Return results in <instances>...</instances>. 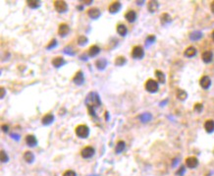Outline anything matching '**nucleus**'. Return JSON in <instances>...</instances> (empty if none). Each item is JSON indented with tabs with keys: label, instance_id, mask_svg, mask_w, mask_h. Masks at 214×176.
Returning a JSON list of instances; mask_svg holds the SVG:
<instances>
[{
	"label": "nucleus",
	"instance_id": "1",
	"mask_svg": "<svg viewBox=\"0 0 214 176\" xmlns=\"http://www.w3.org/2000/svg\"><path fill=\"white\" fill-rule=\"evenodd\" d=\"M84 103H86L89 114L91 117L96 118V112L95 110L97 109L99 106H101V99H100L99 95L96 92H91L89 95H87L86 99H84Z\"/></svg>",
	"mask_w": 214,
	"mask_h": 176
},
{
	"label": "nucleus",
	"instance_id": "2",
	"mask_svg": "<svg viewBox=\"0 0 214 176\" xmlns=\"http://www.w3.org/2000/svg\"><path fill=\"white\" fill-rule=\"evenodd\" d=\"M75 133L80 139H87L89 136V128L87 125L82 124V125L77 126L75 129Z\"/></svg>",
	"mask_w": 214,
	"mask_h": 176
},
{
	"label": "nucleus",
	"instance_id": "3",
	"mask_svg": "<svg viewBox=\"0 0 214 176\" xmlns=\"http://www.w3.org/2000/svg\"><path fill=\"white\" fill-rule=\"evenodd\" d=\"M144 88H145V90H148V93H150V94H155V93L158 92V90H159L158 82L153 79H148V81L145 82V84H144Z\"/></svg>",
	"mask_w": 214,
	"mask_h": 176
},
{
	"label": "nucleus",
	"instance_id": "4",
	"mask_svg": "<svg viewBox=\"0 0 214 176\" xmlns=\"http://www.w3.org/2000/svg\"><path fill=\"white\" fill-rule=\"evenodd\" d=\"M54 8L57 11L59 14H64L68 11V5L64 0H55L53 2Z\"/></svg>",
	"mask_w": 214,
	"mask_h": 176
},
{
	"label": "nucleus",
	"instance_id": "5",
	"mask_svg": "<svg viewBox=\"0 0 214 176\" xmlns=\"http://www.w3.org/2000/svg\"><path fill=\"white\" fill-rule=\"evenodd\" d=\"M94 154H95V150H94V147L91 146L84 147L81 151V156L82 159H91Z\"/></svg>",
	"mask_w": 214,
	"mask_h": 176
},
{
	"label": "nucleus",
	"instance_id": "6",
	"mask_svg": "<svg viewBox=\"0 0 214 176\" xmlns=\"http://www.w3.org/2000/svg\"><path fill=\"white\" fill-rule=\"evenodd\" d=\"M131 56H132L134 59H138V60L143 59L144 56V49L143 46H140V45L135 46V47L132 49Z\"/></svg>",
	"mask_w": 214,
	"mask_h": 176
},
{
	"label": "nucleus",
	"instance_id": "7",
	"mask_svg": "<svg viewBox=\"0 0 214 176\" xmlns=\"http://www.w3.org/2000/svg\"><path fill=\"white\" fill-rule=\"evenodd\" d=\"M73 83L77 86H82L84 83V75L82 71H78L73 77Z\"/></svg>",
	"mask_w": 214,
	"mask_h": 176
},
{
	"label": "nucleus",
	"instance_id": "8",
	"mask_svg": "<svg viewBox=\"0 0 214 176\" xmlns=\"http://www.w3.org/2000/svg\"><path fill=\"white\" fill-rule=\"evenodd\" d=\"M87 16L92 20H97V19H99L100 16H101V12H100V10L98 8H94V7L93 8H89V10H87Z\"/></svg>",
	"mask_w": 214,
	"mask_h": 176
},
{
	"label": "nucleus",
	"instance_id": "9",
	"mask_svg": "<svg viewBox=\"0 0 214 176\" xmlns=\"http://www.w3.org/2000/svg\"><path fill=\"white\" fill-rule=\"evenodd\" d=\"M121 7H122V4L119 1H113L112 3L109 4L108 6V11H109L110 14H116L121 10Z\"/></svg>",
	"mask_w": 214,
	"mask_h": 176
},
{
	"label": "nucleus",
	"instance_id": "10",
	"mask_svg": "<svg viewBox=\"0 0 214 176\" xmlns=\"http://www.w3.org/2000/svg\"><path fill=\"white\" fill-rule=\"evenodd\" d=\"M199 85L203 90H208L211 86V79L209 76L204 75L199 79Z\"/></svg>",
	"mask_w": 214,
	"mask_h": 176
},
{
	"label": "nucleus",
	"instance_id": "11",
	"mask_svg": "<svg viewBox=\"0 0 214 176\" xmlns=\"http://www.w3.org/2000/svg\"><path fill=\"white\" fill-rule=\"evenodd\" d=\"M70 33V27L67 24H60L58 27V35L62 38H66Z\"/></svg>",
	"mask_w": 214,
	"mask_h": 176
},
{
	"label": "nucleus",
	"instance_id": "12",
	"mask_svg": "<svg viewBox=\"0 0 214 176\" xmlns=\"http://www.w3.org/2000/svg\"><path fill=\"white\" fill-rule=\"evenodd\" d=\"M51 64H52V66L54 67V68L58 69V68H60V67H62L63 65H65L66 61H65V59H64L63 57H61V56H57V57L52 59Z\"/></svg>",
	"mask_w": 214,
	"mask_h": 176
},
{
	"label": "nucleus",
	"instance_id": "13",
	"mask_svg": "<svg viewBox=\"0 0 214 176\" xmlns=\"http://www.w3.org/2000/svg\"><path fill=\"white\" fill-rule=\"evenodd\" d=\"M186 165L189 168H195L198 165V159L195 157H190L186 159Z\"/></svg>",
	"mask_w": 214,
	"mask_h": 176
},
{
	"label": "nucleus",
	"instance_id": "14",
	"mask_svg": "<svg viewBox=\"0 0 214 176\" xmlns=\"http://www.w3.org/2000/svg\"><path fill=\"white\" fill-rule=\"evenodd\" d=\"M26 144L28 145V146L29 147H37V137L35 136H33V135H28V136H26Z\"/></svg>",
	"mask_w": 214,
	"mask_h": 176
},
{
	"label": "nucleus",
	"instance_id": "15",
	"mask_svg": "<svg viewBox=\"0 0 214 176\" xmlns=\"http://www.w3.org/2000/svg\"><path fill=\"white\" fill-rule=\"evenodd\" d=\"M100 53V47L98 45H91V47L89 48V51H87V54H89V57L93 58L95 56H97Z\"/></svg>",
	"mask_w": 214,
	"mask_h": 176
},
{
	"label": "nucleus",
	"instance_id": "16",
	"mask_svg": "<svg viewBox=\"0 0 214 176\" xmlns=\"http://www.w3.org/2000/svg\"><path fill=\"white\" fill-rule=\"evenodd\" d=\"M136 18H138V16H136V13L135 10H129V11L125 14V19L127 20L129 23L136 22Z\"/></svg>",
	"mask_w": 214,
	"mask_h": 176
},
{
	"label": "nucleus",
	"instance_id": "17",
	"mask_svg": "<svg viewBox=\"0 0 214 176\" xmlns=\"http://www.w3.org/2000/svg\"><path fill=\"white\" fill-rule=\"evenodd\" d=\"M159 8V3L155 0H151V1L148 2V10L149 13H151V14H153V13H155L157 10Z\"/></svg>",
	"mask_w": 214,
	"mask_h": 176
},
{
	"label": "nucleus",
	"instance_id": "18",
	"mask_svg": "<svg viewBox=\"0 0 214 176\" xmlns=\"http://www.w3.org/2000/svg\"><path fill=\"white\" fill-rule=\"evenodd\" d=\"M202 61L206 64L210 63V62H212V60H213V53L209 50H206L202 54Z\"/></svg>",
	"mask_w": 214,
	"mask_h": 176
},
{
	"label": "nucleus",
	"instance_id": "19",
	"mask_svg": "<svg viewBox=\"0 0 214 176\" xmlns=\"http://www.w3.org/2000/svg\"><path fill=\"white\" fill-rule=\"evenodd\" d=\"M53 121H54V115L51 114V113H47V114H45L42 117V119H41V123H42V125H44V126L50 125Z\"/></svg>",
	"mask_w": 214,
	"mask_h": 176
},
{
	"label": "nucleus",
	"instance_id": "20",
	"mask_svg": "<svg viewBox=\"0 0 214 176\" xmlns=\"http://www.w3.org/2000/svg\"><path fill=\"white\" fill-rule=\"evenodd\" d=\"M116 30H117V33L120 37H126L128 33V28L127 26L124 24H119L117 26V28H116Z\"/></svg>",
	"mask_w": 214,
	"mask_h": 176
},
{
	"label": "nucleus",
	"instance_id": "21",
	"mask_svg": "<svg viewBox=\"0 0 214 176\" xmlns=\"http://www.w3.org/2000/svg\"><path fill=\"white\" fill-rule=\"evenodd\" d=\"M204 130L207 133H213L214 132V120L212 119H208L204 122Z\"/></svg>",
	"mask_w": 214,
	"mask_h": 176
},
{
	"label": "nucleus",
	"instance_id": "22",
	"mask_svg": "<svg viewBox=\"0 0 214 176\" xmlns=\"http://www.w3.org/2000/svg\"><path fill=\"white\" fill-rule=\"evenodd\" d=\"M184 55L188 58H192L194 56L197 55V49L194 46H189L188 48H186V50L184 51Z\"/></svg>",
	"mask_w": 214,
	"mask_h": 176
},
{
	"label": "nucleus",
	"instance_id": "23",
	"mask_svg": "<svg viewBox=\"0 0 214 176\" xmlns=\"http://www.w3.org/2000/svg\"><path fill=\"white\" fill-rule=\"evenodd\" d=\"M106 66H107V60L104 58H100L95 62V67H96L97 70H99V71H103V70L106 68Z\"/></svg>",
	"mask_w": 214,
	"mask_h": 176
},
{
	"label": "nucleus",
	"instance_id": "24",
	"mask_svg": "<svg viewBox=\"0 0 214 176\" xmlns=\"http://www.w3.org/2000/svg\"><path fill=\"white\" fill-rule=\"evenodd\" d=\"M172 22V18L168 13H163L160 16V23L162 26H166Z\"/></svg>",
	"mask_w": 214,
	"mask_h": 176
},
{
	"label": "nucleus",
	"instance_id": "25",
	"mask_svg": "<svg viewBox=\"0 0 214 176\" xmlns=\"http://www.w3.org/2000/svg\"><path fill=\"white\" fill-rule=\"evenodd\" d=\"M154 74H155L157 82H158L159 84H165V82H166V77H165V74L163 72L160 71V70H156V71L154 72Z\"/></svg>",
	"mask_w": 214,
	"mask_h": 176
},
{
	"label": "nucleus",
	"instance_id": "26",
	"mask_svg": "<svg viewBox=\"0 0 214 176\" xmlns=\"http://www.w3.org/2000/svg\"><path fill=\"white\" fill-rule=\"evenodd\" d=\"M23 157H24L25 161L28 162V163H33V162L35 161V154H33V152H30V151L25 152Z\"/></svg>",
	"mask_w": 214,
	"mask_h": 176
},
{
	"label": "nucleus",
	"instance_id": "27",
	"mask_svg": "<svg viewBox=\"0 0 214 176\" xmlns=\"http://www.w3.org/2000/svg\"><path fill=\"white\" fill-rule=\"evenodd\" d=\"M176 97H177V98L179 100H182V102H184V100L187 99L188 94H187V92H186L185 90L178 89L177 92H176Z\"/></svg>",
	"mask_w": 214,
	"mask_h": 176
},
{
	"label": "nucleus",
	"instance_id": "28",
	"mask_svg": "<svg viewBox=\"0 0 214 176\" xmlns=\"http://www.w3.org/2000/svg\"><path fill=\"white\" fill-rule=\"evenodd\" d=\"M126 149V143L124 141H119L116 145V147H115V152L116 154H121V152H123L125 151Z\"/></svg>",
	"mask_w": 214,
	"mask_h": 176
},
{
	"label": "nucleus",
	"instance_id": "29",
	"mask_svg": "<svg viewBox=\"0 0 214 176\" xmlns=\"http://www.w3.org/2000/svg\"><path fill=\"white\" fill-rule=\"evenodd\" d=\"M202 35H203L200 31H195V32H192L190 33V40L195 41V40H200V38H202Z\"/></svg>",
	"mask_w": 214,
	"mask_h": 176
},
{
	"label": "nucleus",
	"instance_id": "30",
	"mask_svg": "<svg viewBox=\"0 0 214 176\" xmlns=\"http://www.w3.org/2000/svg\"><path fill=\"white\" fill-rule=\"evenodd\" d=\"M27 4H28V6H29L30 9H37V8H39V7H40L41 2L38 1V0H30H30H28Z\"/></svg>",
	"mask_w": 214,
	"mask_h": 176
},
{
	"label": "nucleus",
	"instance_id": "31",
	"mask_svg": "<svg viewBox=\"0 0 214 176\" xmlns=\"http://www.w3.org/2000/svg\"><path fill=\"white\" fill-rule=\"evenodd\" d=\"M126 63H127V59H126V57H124V56H118V57H116V59H115V65L116 66L122 67V66L125 65Z\"/></svg>",
	"mask_w": 214,
	"mask_h": 176
},
{
	"label": "nucleus",
	"instance_id": "32",
	"mask_svg": "<svg viewBox=\"0 0 214 176\" xmlns=\"http://www.w3.org/2000/svg\"><path fill=\"white\" fill-rule=\"evenodd\" d=\"M77 42H78V45L80 46H84L87 42H89V38H87L86 35H80L78 38V40H77Z\"/></svg>",
	"mask_w": 214,
	"mask_h": 176
},
{
	"label": "nucleus",
	"instance_id": "33",
	"mask_svg": "<svg viewBox=\"0 0 214 176\" xmlns=\"http://www.w3.org/2000/svg\"><path fill=\"white\" fill-rule=\"evenodd\" d=\"M0 160H1L2 163H6V162L9 161V156L4 150H1V152H0Z\"/></svg>",
	"mask_w": 214,
	"mask_h": 176
},
{
	"label": "nucleus",
	"instance_id": "34",
	"mask_svg": "<svg viewBox=\"0 0 214 176\" xmlns=\"http://www.w3.org/2000/svg\"><path fill=\"white\" fill-rule=\"evenodd\" d=\"M140 119L143 123H146L151 119V114L150 113H143V114H141L140 116Z\"/></svg>",
	"mask_w": 214,
	"mask_h": 176
},
{
	"label": "nucleus",
	"instance_id": "35",
	"mask_svg": "<svg viewBox=\"0 0 214 176\" xmlns=\"http://www.w3.org/2000/svg\"><path fill=\"white\" fill-rule=\"evenodd\" d=\"M155 40H156V37H155V35H148V37L146 38V40H145V45H146V46L151 45Z\"/></svg>",
	"mask_w": 214,
	"mask_h": 176
},
{
	"label": "nucleus",
	"instance_id": "36",
	"mask_svg": "<svg viewBox=\"0 0 214 176\" xmlns=\"http://www.w3.org/2000/svg\"><path fill=\"white\" fill-rule=\"evenodd\" d=\"M76 52V51L74 50L73 49V47H72V46H70V45H68V46H66L65 48H64V53L65 54H67V55H71V56H74L75 53Z\"/></svg>",
	"mask_w": 214,
	"mask_h": 176
},
{
	"label": "nucleus",
	"instance_id": "37",
	"mask_svg": "<svg viewBox=\"0 0 214 176\" xmlns=\"http://www.w3.org/2000/svg\"><path fill=\"white\" fill-rule=\"evenodd\" d=\"M194 110H195V112L200 113L203 110V104L202 103H199V102L195 103V104L194 105Z\"/></svg>",
	"mask_w": 214,
	"mask_h": 176
},
{
	"label": "nucleus",
	"instance_id": "38",
	"mask_svg": "<svg viewBox=\"0 0 214 176\" xmlns=\"http://www.w3.org/2000/svg\"><path fill=\"white\" fill-rule=\"evenodd\" d=\"M56 45H57V40H56V38H52V40H50V42L46 45V49H52L55 47Z\"/></svg>",
	"mask_w": 214,
	"mask_h": 176
},
{
	"label": "nucleus",
	"instance_id": "39",
	"mask_svg": "<svg viewBox=\"0 0 214 176\" xmlns=\"http://www.w3.org/2000/svg\"><path fill=\"white\" fill-rule=\"evenodd\" d=\"M63 176H77V173L74 170H67L63 173Z\"/></svg>",
	"mask_w": 214,
	"mask_h": 176
},
{
	"label": "nucleus",
	"instance_id": "40",
	"mask_svg": "<svg viewBox=\"0 0 214 176\" xmlns=\"http://www.w3.org/2000/svg\"><path fill=\"white\" fill-rule=\"evenodd\" d=\"M9 125H7V124H3V125L1 126V130L4 132V133H8L9 132Z\"/></svg>",
	"mask_w": 214,
	"mask_h": 176
},
{
	"label": "nucleus",
	"instance_id": "41",
	"mask_svg": "<svg viewBox=\"0 0 214 176\" xmlns=\"http://www.w3.org/2000/svg\"><path fill=\"white\" fill-rule=\"evenodd\" d=\"M184 173H185V167L184 166H181V167H180V169L176 172V174L182 176L183 174H184Z\"/></svg>",
	"mask_w": 214,
	"mask_h": 176
},
{
	"label": "nucleus",
	"instance_id": "42",
	"mask_svg": "<svg viewBox=\"0 0 214 176\" xmlns=\"http://www.w3.org/2000/svg\"><path fill=\"white\" fill-rule=\"evenodd\" d=\"M0 90H1V95H0V97H1V99H3L4 97H5V94H6V90H5V88L4 87H1L0 88Z\"/></svg>",
	"mask_w": 214,
	"mask_h": 176
},
{
	"label": "nucleus",
	"instance_id": "43",
	"mask_svg": "<svg viewBox=\"0 0 214 176\" xmlns=\"http://www.w3.org/2000/svg\"><path fill=\"white\" fill-rule=\"evenodd\" d=\"M80 58H81V60L82 61H87V56L86 55V53H82L81 56H80Z\"/></svg>",
	"mask_w": 214,
	"mask_h": 176
},
{
	"label": "nucleus",
	"instance_id": "44",
	"mask_svg": "<svg viewBox=\"0 0 214 176\" xmlns=\"http://www.w3.org/2000/svg\"><path fill=\"white\" fill-rule=\"evenodd\" d=\"M92 0H87V1H81V3L82 4H86V5H91V4H92Z\"/></svg>",
	"mask_w": 214,
	"mask_h": 176
},
{
	"label": "nucleus",
	"instance_id": "45",
	"mask_svg": "<svg viewBox=\"0 0 214 176\" xmlns=\"http://www.w3.org/2000/svg\"><path fill=\"white\" fill-rule=\"evenodd\" d=\"M11 137L12 138H16L17 141H19V139H20V136L18 135V134H11Z\"/></svg>",
	"mask_w": 214,
	"mask_h": 176
},
{
	"label": "nucleus",
	"instance_id": "46",
	"mask_svg": "<svg viewBox=\"0 0 214 176\" xmlns=\"http://www.w3.org/2000/svg\"><path fill=\"white\" fill-rule=\"evenodd\" d=\"M210 10H211V12H212L213 14H214V1L211 2V4H210Z\"/></svg>",
	"mask_w": 214,
	"mask_h": 176
},
{
	"label": "nucleus",
	"instance_id": "47",
	"mask_svg": "<svg viewBox=\"0 0 214 176\" xmlns=\"http://www.w3.org/2000/svg\"><path fill=\"white\" fill-rule=\"evenodd\" d=\"M108 115H109L108 111H105V120H106V121H108Z\"/></svg>",
	"mask_w": 214,
	"mask_h": 176
},
{
	"label": "nucleus",
	"instance_id": "48",
	"mask_svg": "<svg viewBox=\"0 0 214 176\" xmlns=\"http://www.w3.org/2000/svg\"><path fill=\"white\" fill-rule=\"evenodd\" d=\"M144 1H136V4H139V6H141V4H143Z\"/></svg>",
	"mask_w": 214,
	"mask_h": 176
},
{
	"label": "nucleus",
	"instance_id": "49",
	"mask_svg": "<svg viewBox=\"0 0 214 176\" xmlns=\"http://www.w3.org/2000/svg\"><path fill=\"white\" fill-rule=\"evenodd\" d=\"M212 40L214 41V31H213V33H212Z\"/></svg>",
	"mask_w": 214,
	"mask_h": 176
}]
</instances>
